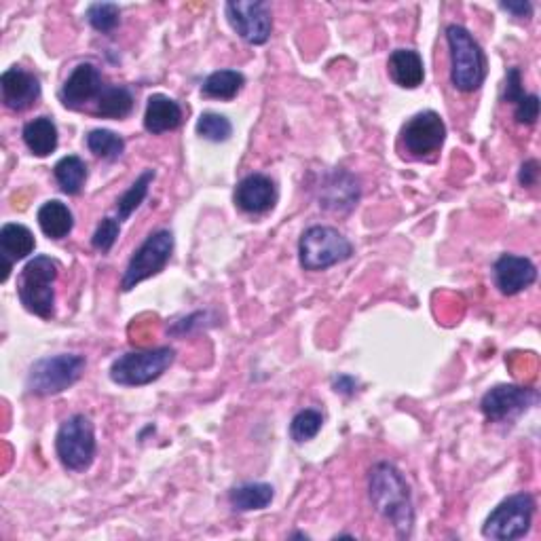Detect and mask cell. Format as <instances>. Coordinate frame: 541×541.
<instances>
[{"mask_svg": "<svg viewBox=\"0 0 541 541\" xmlns=\"http://www.w3.org/2000/svg\"><path fill=\"white\" fill-rule=\"evenodd\" d=\"M493 275H495V284L499 292L506 296H514L535 284L537 267L525 256L503 254L497 258Z\"/></svg>", "mask_w": 541, "mask_h": 541, "instance_id": "17", "label": "cell"}, {"mask_svg": "<svg viewBox=\"0 0 541 541\" xmlns=\"http://www.w3.org/2000/svg\"><path fill=\"white\" fill-rule=\"evenodd\" d=\"M400 140L410 157L423 159L440 151L446 140V125L436 110H423L404 123Z\"/></svg>", "mask_w": 541, "mask_h": 541, "instance_id": "10", "label": "cell"}, {"mask_svg": "<svg viewBox=\"0 0 541 541\" xmlns=\"http://www.w3.org/2000/svg\"><path fill=\"white\" fill-rule=\"evenodd\" d=\"M535 514V499L529 493H516L503 499L487 516L482 525V535L495 541L522 539L531 531Z\"/></svg>", "mask_w": 541, "mask_h": 541, "instance_id": "8", "label": "cell"}, {"mask_svg": "<svg viewBox=\"0 0 541 541\" xmlns=\"http://www.w3.org/2000/svg\"><path fill=\"white\" fill-rule=\"evenodd\" d=\"M275 493L267 482H246L231 489L229 501L235 512H256L271 506Z\"/></svg>", "mask_w": 541, "mask_h": 541, "instance_id": "23", "label": "cell"}, {"mask_svg": "<svg viewBox=\"0 0 541 541\" xmlns=\"http://www.w3.org/2000/svg\"><path fill=\"white\" fill-rule=\"evenodd\" d=\"M514 119L520 125H535L539 119V98L535 93H529V96L522 98L516 106H514Z\"/></svg>", "mask_w": 541, "mask_h": 541, "instance_id": "33", "label": "cell"}, {"mask_svg": "<svg viewBox=\"0 0 541 541\" xmlns=\"http://www.w3.org/2000/svg\"><path fill=\"white\" fill-rule=\"evenodd\" d=\"M182 123V108L176 100L163 96V93H153L148 98L146 113H144V127L148 134L161 136L165 132H174Z\"/></svg>", "mask_w": 541, "mask_h": 541, "instance_id": "19", "label": "cell"}, {"mask_svg": "<svg viewBox=\"0 0 541 541\" xmlns=\"http://www.w3.org/2000/svg\"><path fill=\"white\" fill-rule=\"evenodd\" d=\"M85 366L87 360L77 356V353H60V356L43 358L30 366L26 387L34 396H58L83 377Z\"/></svg>", "mask_w": 541, "mask_h": 541, "instance_id": "6", "label": "cell"}, {"mask_svg": "<svg viewBox=\"0 0 541 541\" xmlns=\"http://www.w3.org/2000/svg\"><path fill=\"white\" fill-rule=\"evenodd\" d=\"M389 74L402 89H417L425 81L423 58L415 49H396L389 55Z\"/></svg>", "mask_w": 541, "mask_h": 541, "instance_id": "20", "label": "cell"}, {"mask_svg": "<svg viewBox=\"0 0 541 541\" xmlns=\"http://www.w3.org/2000/svg\"><path fill=\"white\" fill-rule=\"evenodd\" d=\"M134 110V93L121 85H106L96 100V113L104 119H125Z\"/></svg>", "mask_w": 541, "mask_h": 541, "instance_id": "25", "label": "cell"}, {"mask_svg": "<svg viewBox=\"0 0 541 541\" xmlns=\"http://www.w3.org/2000/svg\"><path fill=\"white\" fill-rule=\"evenodd\" d=\"M525 96H527V93H525V89H522L520 70L518 68H510L508 70V79H506V93H503V100L516 106Z\"/></svg>", "mask_w": 541, "mask_h": 541, "instance_id": "34", "label": "cell"}, {"mask_svg": "<svg viewBox=\"0 0 541 541\" xmlns=\"http://www.w3.org/2000/svg\"><path fill=\"white\" fill-rule=\"evenodd\" d=\"M537 178H539V161L537 159H529L520 165V172H518V182L522 186H527V189H531V186L537 184Z\"/></svg>", "mask_w": 541, "mask_h": 541, "instance_id": "35", "label": "cell"}, {"mask_svg": "<svg viewBox=\"0 0 541 541\" xmlns=\"http://www.w3.org/2000/svg\"><path fill=\"white\" fill-rule=\"evenodd\" d=\"M104 87L106 85L102 81V72L98 70V66H93L91 62H83L70 72V77L62 87L60 98L66 108L79 110L87 102L98 100Z\"/></svg>", "mask_w": 541, "mask_h": 541, "instance_id": "15", "label": "cell"}, {"mask_svg": "<svg viewBox=\"0 0 541 541\" xmlns=\"http://www.w3.org/2000/svg\"><path fill=\"white\" fill-rule=\"evenodd\" d=\"M87 148L96 157L115 161L125 151V140L110 129H93L87 134Z\"/></svg>", "mask_w": 541, "mask_h": 541, "instance_id": "28", "label": "cell"}, {"mask_svg": "<svg viewBox=\"0 0 541 541\" xmlns=\"http://www.w3.org/2000/svg\"><path fill=\"white\" fill-rule=\"evenodd\" d=\"M324 425V417L320 410L313 408H305L301 413H296L292 423H290V438L298 444L313 440L317 434H320V429Z\"/></svg>", "mask_w": 541, "mask_h": 541, "instance_id": "29", "label": "cell"}, {"mask_svg": "<svg viewBox=\"0 0 541 541\" xmlns=\"http://www.w3.org/2000/svg\"><path fill=\"white\" fill-rule=\"evenodd\" d=\"M235 205L246 214H265L275 208L277 186L265 174H250L235 186Z\"/></svg>", "mask_w": 541, "mask_h": 541, "instance_id": "16", "label": "cell"}, {"mask_svg": "<svg viewBox=\"0 0 541 541\" xmlns=\"http://www.w3.org/2000/svg\"><path fill=\"white\" fill-rule=\"evenodd\" d=\"M332 385H334V391H337V394H345V396L356 394V387H358L356 379H351V377H347V375L337 377V379L332 381Z\"/></svg>", "mask_w": 541, "mask_h": 541, "instance_id": "37", "label": "cell"}, {"mask_svg": "<svg viewBox=\"0 0 541 541\" xmlns=\"http://www.w3.org/2000/svg\"><path fill=\"white\" fill-rule=\"evenodd\" d=\"M0 93H3V104L15 113H24L32 108L41 98V83L32 72L11 66L0 77Z\"/></svg>", "mask_w": 541, "mask_h": 541, "instance_id": "13", "label": "cell"}, {"mask_svg": "<svg viewBox=\"0 0 541 541\" xmlns=\"http://www.w3.org/2000/svg\"><path fill=\"white\" fill-rule=\"evenodd\" d=\"M96 427L87 415L68 417L55 434V453L70 472H85L96 459Z\"/></svg>", "mask_w": 541, "mask_h": 541, "instance_id": "5", "label": "cell"}, {"mask_svg": "<svg viewBox=\"0 0 541 541\" xmlns=\"http://www.w3.org/2000/svg\"><path fill=\"white\" fill-rule=\"evenodd\" d=\"M231 28L248 45H265L273 32V17L267 3L260 0H235L225 5Z\"/></svg>", "mask_w": 541, "mask_h": 541, "instance_id": "11", "label": "cell"}, {"mask_svg": "<svg viewBox=\"0 0 541 541\" xmlns=\"http://www.w3.org/2000/svg\"><path fill=\"white\" fill-rule=\"evenodd\" d=\"M368 497L375 508L400 539H408L415 529L413 495L404 474L394 463L379 461L368 474Z\"/></svg>", "mask_w": 541, "mask_h": 541, "instance_id": "1", "label": "cell"}, {"mask_svg": "<svg viewBox=\"0 0 541 541\" xmlns=\"http://www.w3.org/2000/svg\"><path fill=\"white\" fill-rule=\"evenodd\" d=\"M85 15H87V22L93 30L108 34L119 26L121 9L115 3H93L87 7Z\"/></svg>", "mask_w": 541, "mask_h": 541, "instance_id": "31", "label": "cell"}, {"mask_svg": "<svg viewBox=\"0 0 541 541\" xmlns=\"http://www.w3.org/2000/svg\"><path fill=\"white\" fill-rule=\"evenodd\" d=\"M197 134L210 142H227L233 136V123L218 113H203L197 119Z\"/></svg>", "mask_w": 541, "mask_h": 541, "instance_id": "30", "label": "cell"}, {"mask_svg": "<svg viewBox=\"0 0 541 541\" xmlns=\"http://www.w3.org/2000/svg\"><path fill=\"white\" fill-rule=\"evenodd\" d=\"M155 176H157L155 170H144L138 176V180L132 186H129V189L117 199V218H119V222L121 220H127L144 203V199L148 195V189H151V184H153Z\"/></svg>", "mask_w": 541, "mask_h": 541, "instance_id": "27", "label": "cell"}, {"mask_svg": "<svg viewBox=\"0 0 541 541\" xmlns=\"http://www.w3.org/2000/svg\"><path fill=\"white\" fill-rule=\"evenodd\" d=\"M174 254V233L159 229L144 239V244L129 258L127 269L121 279V290H134L144 279L159 275Z\"/></svg>", "mask_w": 541, "mask_h": 541, "instance_id": "9", "label": "cell"}, {"mask_svg": "<svg viewBox=\"0 0 541 541\" xmlns=\"http://www.w3.org/2000/svg\"><path fill=\"white\" fill-rule=\"evenodd\" d=\"M360 195L362 189L356 176L345 170H332L320 186V205L328 212L345 214L356 208Z\"/></svg>", "mask_w": 541, "mask_h": 541, "instance_id": "14", "label": "cell"}, {"mask_svg": "<svg viewBox=\"0 0 541 541\" xmlns=\"http://www.w3.org/2000/svg\"><path fill=\"white\" fill-rule=\"evenodd\" d=\"M499 7L503 11H508L510 15L518 17V20H529V17L533 15V5L529 3V0H516V3H499Z\"/></svg>", "mask_w": 541, "mask_h": 541, "instance_id": "36", "label": "cell"}, {"mask_svg": "<svg viewBox=\"0 0 541 541\" xmlns=\"http://www.w3.org/2000/svg\"><path fill=\"white\" fill-rule=\"evenodd\" d=\"M353 256V244L337 229L315 225L298 241V260L305 271H326Z\"/></svg>", "mask_w": 541, "mask_h": 541, "instance_id": "4", "label": "cell"}, {"mask_svg": "<svg viewBox=\"0 0 541 541\" xmlns=\"http://www.w3.org/2000/svg\"><path fill=\"white\" fill-rule=\"evenodd\" d=\"M246 77L239 70H216L201 85V96L212 100H233L244 89Z\"/></svg>", "mask_w": 541, "mask_h": 541, "instance_id": "24", "label": "cell"}, {"mask_svg": "<svg viewBox=\"0 0 541 541\" xmlns=\"http://www.w3.org/2000/svg\"><path fill=\"white\" fill-rule=\"evenodd\" d=\"M87 174V163L77 155L62 157L53 167V176L66 195H79L87 182Z\"/></svg>", "mask_w": 541, "mask_h": 541, "instance_id": "26", "label": "cell"}, {"mask_svg": "<svg viewBox=\"0 0 541 541\" xmlns=\"http://www.w3.org/2000/svg\"><path fill=\"white\" fill-rule=\"evenodd\" d=\"M34 248L36 239L28 227L9 222V225L0 229V258H3V277H0V282H7L13 263L28 258Z\"/></svg>", "mask_w": 541, "mask_h": 541, "instance_id": "18", "label": "cell"}, {"mask_svg": "<svg viewBox=\"0 0 541 541\" xmlns=\"http://www.w3.org/2000/svg\"><path fill=\"white\" fill-rule=\"evenodd\" d=\"M55 279H58V263L49 256H34L28 260L17 277V296L20 303L36 317L51 320L55 313Z\"/></svg>", "mask_w": 541, "mask_h": 541, "instance_id": "3", "label": "cell"}, {"mask_svg": "<svg viewBox=\"0 0 541 541\" xmlns=\"http://www.w3.org/2000/svg\"><path fill=\"white\" fill-rule=\"evenodd\" d=\"M119 233H121V222H119V218L106 216V218H102V222L98 225L96 233H93L91 246L96 248V250H100L102 254H106V252L113 250V246L117 244Z\"/></svg>", "mask_w": 541, "mask_h": 541, "instance_id": "32", "label": "cell"}, {"mask_svg": "<svg viewBox=\"0 0 541 541\" xmlns=\"http://www.w3.org/2000/svg\"><path fill=\"white\" fill-rule=\"evenodd\" d=\"M446 43L451 51V83L461 93H474L487 79V55L474 34L459 24L446 28Z\"/></svg>", "mask_w": 541, "mask_h": 541, "instance_id": "2", "label": "cell"}, {"mask_svg": "<svg viewBox=\"0 0 541 541\" xmlns=\"http://www.w3.org/2000/svg\"><path fill=\"white\" fill-rule=\"evenodd\" d=\"M176 360L172 347L129 351L110 364V381L121 387H142L157 381Z\"/></svg>", "mask_w": 541, "mask_h": 541, "instance_id": "7", "label": "cell"}, {"mask_svg": "<svg viewBox=\"0 0 541 541\" xmlns=\"http://www.w3.org/2000/svg\"><path fill=\"white\" fill-rule=\"evenodd\" d=\"M24 144L34 157H49L58 148V127L49 117H36L24 125Z\"/></svg>", "mask_w": 541, "mask_h": 541, "instance_id": "21", "label": "cell"}, {"mask_svg": "<svg viewBox=\"0 0 541 541\" xmlns=\"http://www.w3.org/2000/svg\"><path fill=\"white\" fill-rule=\"evenodd\" d=\"M36 220H39L41 231L49 239H55V241L68 237L74 227V216H72L70 208L58 199H51V201L43 203L39 208V214H36Z\"/></svg>", "mask_w": 541, "mask_h": 541, "instance_id": "22", "label": "cell"}, {"mask_svg": "<svg viewBox=\"0 0 541 541\" xmlns=\"http://www.w3.org/2000/svg\"><path fill=\"white\" fill-rule=\"evenodd\" d=\"M539 402L537 389L520 385H495L480 400L482 415L493 423L512 421Z\"/></svg>", "mask_w": 541, "mask_h": 541, "instance_id": "12", "label": "cell"}]
</instances>
